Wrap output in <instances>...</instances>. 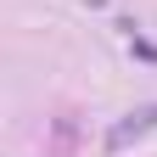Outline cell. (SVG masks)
Wrapping results in <instances>:
<instances>
[{"label": "cell", "mask_w": 157, "mask_h": 157, "mask_svg": "<svg viewBox=\"0 0 157 157\" xmlns=\"http://www.w3.org/2000/svg\"><path fill=\"white\" fill-rule=\"evenodd\" d=\"M146 129H157V107H135L124 124H112V135H107V151H124L135 135H146Z\"/></svg>", "instance_id": "1"}]
</instances>
